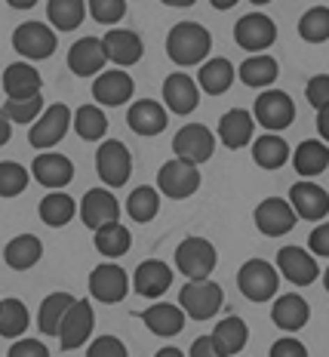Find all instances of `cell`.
<instances>
[{"mask_svg": "<svg viewBox=\"0 0 329 357\" xmlns=\"http://www.w3.org/2000/svg\"><path fill=\"white\" fill-rule=\"evenodd\" d=\"M3 114L10 117V123H34L43 114V96H28V99H6Z\"/></svg>", "mask_w": 329, "mask_h": 357, "instance_id": "7bdbcfd3", "label": "cell"}, {"mask_svg": "<svg viewBox=\"0 0 329 357\" xmlns=\"http://www.w3.org/2000/svg\"><path fill=\"white\" fill-rule=\"evenodd\" d=\"M86 357H130V351L117 336H99L89 342Z\"/></svg>", "mask_w": 329, "mask_h": 357, "instance_id": "bcb514c9", "label": "cell"}, {"mask_svg": "<svg viewBox=\"0 0 329 357\" xmlns=\"http://www.w3.org/2000/svg\"><path fill=\"white\" fill-rule=\"evenodd\" d=\"M277 271H280V278H286L296 287H308L320 278L317 259L302 247H283L277 252Z\"/></svg>", "mask_w": 329, "mask_h": 357, "instance_id": "5bb4252c", "label": "cell"}, {"mask_svg": "<svg viewBox=\"0 0 329 357\" xmlns=\"http://www.w3.org/2000/svg\"><path fill=\"white\" fill-rule=\"evenodd\" d=\"M219 252L206 241V237H185L176 247V268L188 280H206L215 271Z\"/></svg>", "mask_w": 329, "mask_h": 357, "instance_id": "277c9868", "label": "cell"}, {"mask_svg": "<svg viewBox=\"0 0 329 357\" xmlns=\"http://www.w3.org/2000/svg\"><path fill=\"white\" fill-rule=\"evenodd\" d=\"M237 287L250 302H268L277 296L280 287V271L265 259H250L237 271Z\"/></svg>", "mask_w": 329, "mask_h": 357, "instance_id": "3957f363", "label": "cell"}, {"mask_svg": "<svg viewBox=\"0 0 329 357\" xmlns=\"http://www.w3.org/2000/svg\"><path fill=\"white\" fill-rule=\"evenodd\" d=\"M200 89L209 96H222L228 93L231 84H234V65L228 59H206L200 65Z\"/></svg>", "mask_w": 329, "mask_h": 357, "instance_id": "836d02e7", "label": "cell"}, {"mask_svg": "<svg viewBox=\"0 0 329 357\" xmlns=\"http://www.w3.org/2000/svg\"><path fill=\"white\" fill-rule=\"evenodd\" d=\"M160 3L176 6V10H185V6H194V3H197V0H160Z\"/></svg>", "mask_w": 329, "mask_h": 357, "instance_id": "9f6ffc18", "label": "cell"}, {"mask_svg": "<svg viewBox=\"0 0 329 357\" xmlns=\"http://www.w3.org/2000/svg\"><path fill=\"white\" fill-rule=\"evenodd\" d=\"M47 16L56 31H74L86 16V0H49Z\"/></svg>", "mask_w": 329, "mask_h": 357, "instance_id": "f35d334b", "label": "cell"}, {"mask_svg": "<svg viewBox=\"0 0 329 357\" xmlns=\"http://www.w3.org/2000/svg\"><path fill=\"white\" fill-rule=\"evenodd\" d=\"M93 326H95L93 305L86 299H74L71 308L62 317V326H59V345H62V351H77L93 336Z\"/></svg>", "mask_w": 329, "mask_h": 357, "instance_id": "9c48e42d", "label": "cell"}, {"mask_svg": "<svg viewBox=\"0 0 329 357\" xmlns=\"http://www.w3.org/2000/svg\"><path fill=\"white\" fill-rule=\"evenodd\" d=\"M71 126L86 142H102V136L108 132V117H105V111L99 105H80L71 114Z\"/></svg>", "mask_w": 329, "mask_h": 357, "instance_id": "74e56055", "label": "cell"}, {"mask_svg": "<svg viewBox=\"0 0 329 357\" xmlns=\"http://www.w3.org/2000/svg\"><path fill=\"white\" fill-rule=\"evenodd\" d=\"M268 357H308V348H305L298 339H293V336H283V339H277L271 345Z\"/></svg>", "mask_w": 329, "mask_h": 357, "instance_id": "681fc988", "label": "cell"}, {"mask_svg": "<svg viewBox=\"0 0 329 357\" xmlns=\"http://www.w3.org/2000/svg\"><path fill=\"white\" fill-rule=\"evenodd\" d=\"M80 222L86 228H102V225H111V222H121V204L111 191L105 188H89L84 200H80Z\"/></svg>", "mask_w": 329, "mask_h": 357, "instance_id": "9a60e30c", "label": "cell"}, {"mask_svg": "<svg viewBox=\"0 0 329 357\" xmlns=\"http://www.w3.org/2000/svg\"><path fill=\"white\" fill-rule=\"evenodd\" d=\"M31 178L49 191H62L74 178V163L65 154H37L31 160Z\"/></svg>", "mask_w": 329, "mask_h": 357, "instance_id": "44dd1931", "label": "cell"}, {"mask_svg": "<svg viewBox=\"0 0 329 357\" xmlns=\"http://www.w3.org/2000/svg\"><path fill=\"white\" fill-rule=\"evenodd\" d=\"M197 99H200V89H197V80L188 77V74L176 71L163 80V102L173 114H191L197 108Z\"/></svg>", "mask_w": 329, "mask_h": 357, "instance_id": "603a6c76", "label": "cell"}, {"mask_svg": "<svg viewBox=\"0 0 329 357\" xmlns=\"http://www.w3.org/2000/svg\"><path fill=\"white\" fill-rule=\"evenodd\" d=\"M289 142L277 132H265V136L252 139V160L259 163L261 169H280L283 163L289 160Z\"/></svg>", "mask_w": 329, "mask_h": 357, "instance_id": "4dcf8cb0", "label": "cell"}, {"mask_svg": "<svg viewBox=\"0 0 329 357\" xmlns=\"http://www.w3.org/2000/svg\"><path fill=\"white\" fill-rule=\"evenodd\" d=\"M59 47V37L49 25L43 22H22L13 31V50L25 56V62H37V59H49Z\"/></svg>", "mask_w": 329, "mask_h": 357, "instance_id": "52a82bcc", "label": "cell"}, {"mask_svg": "<svg viewBox=\"0 0 329 357\" xmlns=\"http://www.w3.org/2000/svg\"><path fill=\"white\" fill-rule=\"evenodd\" d=\"M28 188V169L16 160L0 163V197H19Z\"/></svg>", "mask_w": 329, "mask_h": 357, "instance_id": "ee69618b", "label": "cell"}, {"mask_svg": "<svg viewBox=\"0 0 329 357\" xmlns=\"http://www.w3.org/2000/svg\"><path fill=\"white\" fill-rule=\"evenodd\" d=\"M197 188H200V169L188 160L173 158L157 169V191H160V195H167L173 200H185Z\"/></svg>", "mask_w": 329, "mask_h": 357, "instance_id": "ba28073f", "label": "cell"}, {"mask_svg": "<svg viewBox=\"0 0 329 357\" xmlns=\"http://www.w3.org/2000/svg\"><path fill=\"white\" fill-rule=\"evenodd\" d=\"M209 3H213L215 10H231V6H237V0H209Z\"/></svg>", "mask_w": 329, "mask_h": 357, "instance_id": "6f0895ef", "label": "cell"}, {"mask_svg": "<svg viewBox=\"0 0 329 357\" xmlns=\"http://www.w3.org/2000/svg\"><path fill=\"white\" fill-rule=\"evenodd\" d=\"M154 357H185V354L178 351V348H160V351H157Z\"/></svg>", "mask_w": 329, "mask_h": 357, "instance_id": "680465c9", "label": "cell"}, {"mask_svg": "<svg viewBox=\"0 0 329 357\" xmlns=\"http://www.w3.org/2000/svg\"><path fill=\"white\" fill-rule=\"evenodd\" d=\"M289 158H293V167L298 176L314 178L329 167V148L323 139H305V142H298L296 154H289Z\"/></svg>", "mask_w": 329, "mask_h": 357, "instance_id": "f546056e", "label": "cell"}, {"mask_svg": "<svg viewBox=\"0 0 329 357\" xmlns=\"http://www.w3.org/2000/svg\"><path fill=\"white\" fill-rule=\"evenodd\" d=\"M188 357H222V351L215 348L213 336H200V339H194V342H191Z\"/></svg>", "mask_w": 329, "mask_h": 357, "instance_id": "816d5d0a", "label": "cell"}, {"mask_svg": "<svg viewBox=\"0 0 329 357\" xmlns=\"http://www.w3.org/2000/svg\"><path fill=\"white\" fill-rule=\"evenodd\" d=\"M237 74H240V80L246 86L261 89V86H271L274 80H277L280 65L274 56H250L240 68H237Z\"/></svg>", "mask_w": 329, "mask_h": 357, "instance_id": "d590c367", "label": "cell"}, {"mask_svg": "<svg viewBox=\"0 0 329 357\" xmlns=\"http://www.w3.org/2000/svg\"><path fill=\"white\" fill-rule=\"evenodd\" d=\"M323 287H326V293H329V268L323 271Z\"/></svg>", "mask_w": 329, "mask_h": 357, "instance_id": "91938a15", "label": "cell"}, {"mask_svg": "<svg viewBox=\"0 0 329 357\" xmlns=\"http://www.w3.org/2000/svg\"><path fill=\"white\" fill-rule=\"evenodd\" d=\"M10 136H13V123H10V117L0 111V145L10 142Z\"/></svg>", "mask_w": 329, "mask_h": 357, "instance_id": "db71d44e", "label": "cell"}, {"mask_svg": "<svg viewBox=\"0 0 329 357\" xmlns=\"http://www.w3.org/2000/svg\"><path fill=\"white\" fill-rule=\"evenodd\" d=\"M37 213H40L43 225L62 228V225H68V222L74 219L77 204H74V197H68L65 191H49V195L40 200V210H37Z\"/></svg>", "mask_w": 329, "mask_h": 357, "instance_id": "8d00e7d4", "label": "cell"}, {"mask_svg": "<svg viewBox=\"0 0 329 357\" xmlns=\"http://www.w3.org/2000/svg\"><path fill=\"white\" fill-rule=\"evenodd\" d=\"M246 339H250V330H246V324L237 314L219 321L215 324V330H213V342H215V348L222 351V357H237L243 351Z\"/></svg>", "mask_w": 329, "mask_h": 357, "instance_id": "1f68e13d", "label": "cell"}, {"mask_svg": "<svg viewBox=\"0 0 329 357\" xmlns=\"http://www.w3.org/2000/svg\"><path fill=\"white\" fill-rule=\"evenodd\" d=\"M293 225H296V213L289 206V200L265 197L256 206V228L265 237H283L286 231H293Z\"/></svg>", "mask_w": 329, "mask_h": 357, "instance_id": "ac0fdd59", "label": "cell"}, {"mask_svg": "<svg viewBox=\"0 0 329 357\" xmlns=\"http://www.w3.org/2000/svg\"><path fill=\"white\" fill-rule=\"evenodd\" d=\"M173 151H176L178 160H188V163H194V167H200V163H206L209 158H213L215 139L204 123H188L176 132Z\"/></svg>", "mask_w": 329, "mask_h": 357, "instance_id": "4fadbf2b", "label": "cell"}, {"mask_svg": "<svg viewBox=\"0 0 329 357\" xmlns=\"http://www.w3.org/2000/svg\"><path fill=\"white\" fill-rule=\"evenodd\" d=\"M136 93V84L132 77L126 74L123 68H114V71H102L95 74L93 80V99L99 105H108V108H117V105H126Z\"/></svg>", "mask_w": 329, "mask_h": 357, "instance_id": "e0dca14e", "label": "cell"}, {"mask_svg": "<svg viewBox=\"0 0 329 357\" xmlns=\"http://www.w3.org/2000/svg\"><path fill=\"white\" fill-rule=\"evenodd\" d=\"M31 326L25 302L19 299H0V336L3 339H22V333Z\"/></svg>", "mask_w": 329, "mask_h": 357, "instance_id": "ab89813d", "label": "cell"}, {"mask_svg": "<svg viewBox=\"0 0 329 357\" xmlns=\"http://www.w3.org/2000/svg\"><path fill=\"white\" fill-rule=\"evenodd\" d=\"M141 324L154 333V336H178L185 330V311L173 302H154L151 308L141 311Z\"/></svg>", "mask_w": 329, "mask_h": 357, "instance_id": "d4e9b609", "label": "cell"}, {"mask_svg": "<svg viewBox=\"0 0 329 357\" xmlns=\"http://www.w3.org/2000/svg\"><path fill=\"white\" fill-rule=\"evenodd\" d=\"M6 3H10L13 10H31V6L37 3V0H6Z\"/></svg>", "mask_w": 329, "mask_h": 357, "instance_id": "11a10c76", "label": "cell"}, {"mask_svg": "<svg viewBox=\"0 0 329 357\" xmlns=\"http://www.w3.org/2000/svg\"><path fill=\"white\" fill-rule=\"evenodd\" d=\"M234 40L246 53H261V50H268L277 40V25L265 13H246L234 25Z\"/></svg>", "mask_w": 329, "mask_h": 357, "instance_id": "30bf717a", "label": "cell"}, {"mask_svg": "<svg viewBox=\"0 0 329 357\" xmlns=\"http://www.w3.org/2000/svg\"><path fill=\"white\" fill-rule=\"evenodd\" d=\"M317 132L323 142H329V105L317 111Z\"/></svg>", "mask_w": 329, "mask_h": 357, "instance_id": "f5cc1de1", "label": "cell"}, {"mask_svg": "<svg viewBox=\"0 0 329 357\" xmlns=\"http://www.w3.org/2000/svg\"><path fill=\"white\" fill-rule=\"evenodd\" d=\"M6 357H49V348L40 339H16Z\"/></svg>", "mask_w": 329, "mask_h": 357, "instance_id": "c3c4849f", "label": "cell"}, {"mask_svg": "<svg viewBox=\"0 0 329 357\" xmlns=\"http://www.w3.org/2000/svg\"><path fill=\"white\" fill-rule=\"evenodd\" d=\"M86 10L99 25H117L126 13V0H86Z\"/></svg>", "mask_w": 329, "mask_h": 357, "instance_id": "f6af8a7d", "label": "cell"}, {"mask_svg": "<svg viewBox=\"0 0 329 357\" xmlns=\"http://www.w3.org/2000/svg\"><path fill=\"white\" fill-rule=\"evenodd\" d=\"M105 62H108V56H105V47L99 37H80L77 43H71L68 68L77 77H95V74H102Z\"/></svg>", "mask_w": 329, "mask_h": 357, "instance_id": "7402d4cb", "label": "cell"}, {"mask_svg": "<svg viewBox=\"0 0 329 357\" xmlns=\"http://www.w3.org/2000/svg\"><path fill=\"white\" fill-rule=\"evenodd\" d=\"M71 302H74L71 293H49L40 302V311H37V330L43 336H59V326H62V317L71 308Z\"/></svg>", "mask_w": 329, "mask_h": 357, "instance_id": "e575fe53", "label": "cell"}, {"mask_svg": "<svg viewBox=\"0 0 329 357\" xmlns=\"http://www.w3.org/2000/svg\"><path fill=\"white\" fill-rule=\"evenodd\" d=\"M102 47H105V56H108L114 65H121V68L136 65L141 59V53H145L141 37L136 31H130V28H111V31L102 37Z\"/></svg>", "mask_w": 329, "mask_h": 357, "instance_id": "ffe728a7", "label": "cell"}, {"mask_svg": "<svg viewBox=\"0 0 329 357\" xmlns=\"http://www.w3.org/2000/svg\"><path fill=\"white\" fill-rule=\"evenodd\" d=\"M130 293V278L121 265L114 262H105V265H95L93 274H89V296L102 305H117L126 299Z\"/></svg>", "mask_w": 329, "mask_h": 357, "instance_id": "7c38bea8", "label": "cell"}, {"mask_svg": "<svg viewBox=\"0 0 329 357\" xmlns=\"http://www.w3.org/2000/svg\"><path fill=\"white\" fill-rule=\"evenodd\" d=\"M126 121H130L132 132H139V136H160V132L167 130L169 114L160 102L139 99L136 105H130V111H126Z\"/></svg>", "mask_w": 329, "mask_h": 357, "instance_id": "cb8c5ba5", "label": "cell"}, {"mask_svg": "<svg viewBox=\"0 0 329 357\" xmlns=\"http://www.w3.org/2000/svg\"><path fill=\"white\" fill-rule=\"evenodd\" d=\"M271 321H274V326H280L283 333H298L305 324L311 321V305L305 302L298 293H286L274 302Z\"/></svg>", "mask_w": 329, "mask_h": 357, "instance_id": "83f0119b", "label": "cell"}, {"mask_svg": "<svg viewBox=\"0 0 329 357\" xmlns=\"http://www.w3.org/2000/svg\"><path fill=\"white\" fill-rule=\"evenodd\" d=\"M209 50H213V34H209L200 22H178V25L169 28L167 56L173 59L176 65L191 68V65L206 62Z\"/></svg>", "mask_w": 329, "mask_h": 357, "instance_id": "6da1fadb", "label": "cell"}, {"mask_svg": "<svg viewBox=\"0 0 329 357\" xmlns=\"http://www.w3.org/2000/svg\"><path fill=\"white\" fill-rule=\"evenodd\" d=\"M95 173L108 188H123L132 173V154L121 139H105L95 151Z\"/></svg>", "mask_w": 329, "mask_h": 357, "instance_id": "8992f818", "label": "cell"}, {"mask_svg": "<svg viewBox=\"0 0 329 357\" xmlns=\"http://www.w3.org/2000/svg\"><path fill=\"white\" fill-rule=\"evenodd\" d=\"M252 132H256V117H252L250 111L231 108V111L222 114V121H219V139L225 142V148H231V151L250 145Z\"/></svg>", "mask_w": 329, "mask_h": 357, "instance_id": "484cf974", "label": "cell"}, {"mask_svg": "<svg viewBox=\"0 0 329 357\" xmlns=\"http://www.w3.org/2000/svg\"><path fill=\"white\" fill-rule=\"evenodd\" d=\"M252 117H256L265 130L277 132V130H286V126L296 121V105H293V99H289V93H283V89H265L256 99Z\"/></svg>", "mask_w": 329, "mask_h": 357, "instance_id": "8fae6325", "label": "cell"}, {"mask_svg": "<svg viewBox=\"0 0 329 357\" xmlns=\"http://www.w3.org/2000/svg\"><path fill=\"white\" fill-rule=\"evenodd\" d=\"M126 213L132 222H151L160 213V191L151 185H139L132 188V195L126 197Z\"/></svg>", "mask_w": 329, "mask_h": 357, "instance_id": "60d3db41", "label": "cell"}, {"mask_svg": "<svg viewBox=\"0 0 329 357\" xmlns=\"http://www.w3.org/2000/svg\"><path fill=\"white\" fill-rule=\"evenodd\" d=\"M71 130V108L62 102H52L49 108H43V114L37 117L28 130V142L37 151H49L52 145H59L65 139V132Z\"/></svg>", "mask_w": 329, "mask_h": 357, "instance_id": "5b68a950", "label": "cell"}, {"mask_svg": "<svg viewBox=\"0 0 329 357\" xmlns=\"http://www.w3.org/2000/svg\"><path fill=\"white\" fill-rule=\"evenodd\" d=\"M308 250H311V256L329 259V222H320V225L311 231V237H308Z\"/></svg>", "mask_w": 329, "mask_h": 357, "instance_id": "f907efd6", "label": "cell"}, {"mask_svg": "<svg viewBox=\"0 0 329 357\" xmlns=\"http://www.w3.org/2000/svg\"><path fill=\"white\" fill-rule=\"evenodd\" d=\"M250 3H256V6H265V3H271V0H250Z\"/></svg>", "mask_w": 329, "mask_h": 357, "instance_id": "94428289", "label": "cell"}, {"mask_svg": "<svg viewBox=\"0 0 329 357\" xmlns=\"http://www.w3.org/2000/svg\"><path fill=\"white\" fill-rule=\"evenodd\" d=\"M289 206H293L296 219L320 222L329 213V195L317 182H296L289 188Z\"/></svg>", "mask_w": 329, "mask_h": 357, "instance_id": "2e32d148", "label": "cell"}, {"mask_svg": "<svg viewBox=\"0 0 329 357\" xmlns=\"http://www.w3.org/2000/svg\"><path fill=\"white\" fill-rule=\"evenodd\" d=\"M169 287H173V268L163 259H145L132 271V289L139 296H145V299H160Z\"/></svg>", "mask_w": 329, "mask_h": 357, "instance_id": "d6986e66", "label": "cell"}, {"mask_svg": "<svg viewBox=\"0 0 329 357\" xmlns=\"http://www.w3.org/2000/svg\"><path fill=\"white\" fill-rule=\"evenodd\" d=\"M222 302H225V293L209 278L188 280V284L178 289V308L185 311V317H194V321H209V317H215Z\"/></svg>", "mask_w": 329, "mask_h": 357, "instance_id": "7a4b0ae2", "label": "cell"}, {"mask_svg": "<svg viewBox=\"0 0 329 357\" xmlns=\"http://www.w3.org/2000/svg\"><path fill=\"white\" fill-rule=\"evenodd\" d=\"M298 37L308 43L329 40V10L326 6H311V10L298 19Z\"/></svg>", "mask_w": 329, "mask_h": 357, "instance_id": "b9f144b4", "label": "cell"}, {"mask_svg": "<svg viewBox=\"0 0 329 357\" xmlns=\"http://www.w3.org/2000/svg\"><path fill=\"white\" fill-rule=\"evenodd\" d=\"M43 86L40 71L28 62H13L3 68V93L6 99H28V96H37Z\"/></svg>", "mask_w": 329, "mask_h": 357, "instance_id": "4316f807", "label": "cell"}, {"mask_svg": "<svg viewBox=\"0 0 329 357\" xmlns=\"http://www.w3.org/2000/svg\"><path fill=\"white\" fill-rule=\"evenodd\" d=\"M40 256H43V241L37 234H19L3 247V262L13 271H28V268L40 262Z\"/></svg>", "mask_w": 329, "mask_h": 357, "instance_id": "f1b7e54d", "label": "cell"}, {"mask_svg": "<svg viewBox=\"0 0 329 357\" xmlns=\"http://www.w3.org/2000/svg\"><path fill=\"white\" fill-rule=\"evenodd\" d=\"M305 96H308V102L314 108H326L329 105V74H317V77L308 80V86H305Z\"/></svg>", "mask_w": 329, "mask_h": 357, "instance_id": "7dc6e473", "label": "cell"}, {"mask_svg": "<svg viewBox=\"0 0 329 357\" xmlns=\"http://www.w3.org/2000/svg\"><path fill=\"white\" fill-rule=\"evenodd\" d=\"M93 243H95V250H99L102 256L121 259L132 247V234H130V228H126V225H121V222H111V225L95 228V231H93Z\"/></svg>", "mask_w": 329, "mask_h": 357, "instance_id": "d6a6232c", "label": "cell"}]
</instances>
